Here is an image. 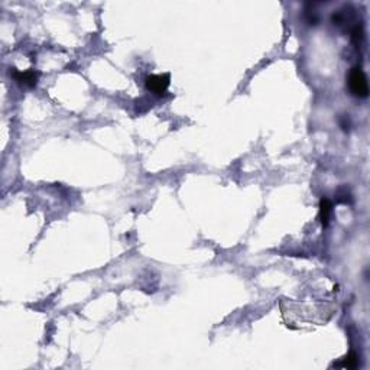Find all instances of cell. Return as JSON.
Listing matches in <instances>:
<instances>
[{
    "label": "cell",
    "instance_id": "cell-4",
    "mask_svg": "<svg viewBox=\"0 0 370 370\" xmlns=\"http://www.w3.org/2000/svg\"><path fill=\"white\" fill-rule=\"evenodd\" d=\"M331 211H333V204H331V201L327 200V198H323V200L320 201V220H321L324 227L328 226V223H330Z\"/></svg>",
    "mask_w": 370,
    "mask_h": 370
},
{
    "label": "cell",
    "instance_id": "cell-2",
    "mask_svg": "<svg viewBox=\"0 0 370 370\" xmlns=\"http://www.w3.org/2000/svg\"><path fill=\"white\" fill-rule=\"evenodd\" d=\"M145 82H146V88L149 91L162 96L168 90V87L171 84V77H169V74H153V75L146 77Z\"/></svg>",
    "mask_w": 370,
    "mask_h": 370
},
{
    "label": "cell",
    "instance_id": "cell-6",
    "mask_svg": "<svg viewBox=\"0 0 370 370\" xmlns=\"http://www.w3.org/2000/svg\"><path fill=\"white\" fill-rule=\"evenodd\" d=\"M363 38H364V32H363L361 23L354 25L353 29H351V42H353V45L358 48V46L361 45V42H363Z\"/></svg>",
    "mask_w": 370,
    "mask_h": 370
},
{
    "label": "cell",
    "instance_id": "cell-3",
    "mask_svg": "<svg viewBox=\"0 0 370 370\" xmlns=\"http://www.w3.org/2000/svg\"><path fill=\"white\" fill-rule=\"evenodd\" d=\"M12 77L18 81L19 84H22L25 87H35L38 82V74L34 69H28V71H16L13 68L11 72Z\"/></svg>",
    "mask_w": 370,
    "mask_h": 370
},
{
    "label": "cell",
    "instance_id": "cell-5",
    "mask_svg": "<svg viewBox=\"0 0 370 370\" xmlns=\"http://www.w3.org/2000/svg\"><path fill=\"white\" fill-rule=\"evenodd\" d=\"M334 366L337 367H343V369H356L358 366V357L354 351H350L346 357H343V360L340 363H335Z\"/></svg>",
    "mask_w": 370,
    "mask_h": 370
},
{
    "label": "cell",
    "instance_id": "cell-1",
    "mask_svg": "<svg viewBox=\"0 0 370 370\" xmlns=\"http://www.w3.org/2000/svg\"><path fill=\"white\" fill-rule=\"evenodd\" d=\"M347 84L350 92L358 97V99H366L369 96V82L364 71L360 67H353L347 75Z\"/></svg>",
    "mask_w": 370,
    "mask_h": 370
}]
</instances>
